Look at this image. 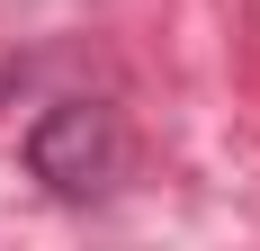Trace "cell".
Listing matches in <instances>:
<instances>
[{"mask_svg":"<svg viewBox=\"0 0 260 251\" xmlns=\"http://www.w3.org/2000/svg\"><path fill=\"white\" fill-rule=\"evenodd\" d=\"M27 171L45 179L54 198H108L117 171H126V125H117V108H99V99L45 108L36 135H27Z\"/></svg>","mask_w":260,"mask_h":251,"instance_id":"1","label":"cell"}]
</instances>
